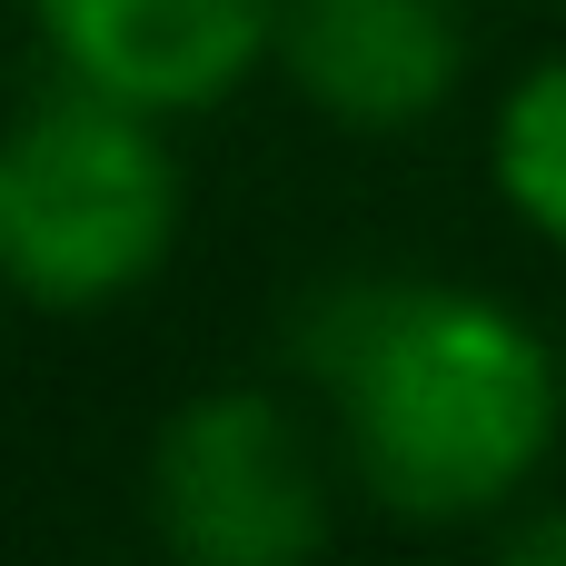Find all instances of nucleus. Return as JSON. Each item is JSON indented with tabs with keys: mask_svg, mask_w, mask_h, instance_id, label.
Instances as JSON below:
<instances>
[{
	"mask_svg": "<svg viewBox=\"0 0 566 566\" xmlns=\"http://www.w3.org/2000/svg\"><path fill=\"white\" fill-rule=\"evenodd\" d=\"M298 368L338 408L348 478L408 527H478L517 507L566 438V358L488 289L348 279L308 298Z\"/></svg>",
	"mask_w": 566,
	"mask_h": 566,
	"instance_id": "1",
	"label": "nucleus"
},
{
	"mask_svg": "<svg viewBox=\"0 0 566 566\" xmlns=\"http://www.w3.org/2000/svg\"><path fill=\"white\" fill-rule=\"evenodd\" d=\"M179 159L169 119L50 80L0 119V289L30 308H109L149 289L179 249Z\"/></svg>",
	"mask_w": 566,
	"mask_h": 566,
	"instance_id": "2",
	"label": "nucleus"
},
{
	"mask_svg": "<svg viewBox=\"0 0 566 566\" xmlns=\"http://www.w3.org/2000/svg\"><path fill=\"white\" fill-rule=\"evenodd\" d=\"M507 557H517V566H557L566 557V507L527 517V527H507Z\"/></svg>",
	"mask_w": 566,
	"mask_h": 566,
	"instance_id": "7",
	"label": "nucleus"
},
{
	"mask_svg": "<svg viewBox=\"0 0 566 566\" xmlns=\"http://www.w3.org/2000/svg\"><path fill=\"white\" fill-rule=\"evenodd\" d=\"M488 179L517 209V229L566 249V50L507 80V99L488 119Z\"/></svg>",
	"mask_w": 566,
	"mask_h": 566,
	"instance_id": "6",
	"label": "nucleus"
},
{
	"mask_svg": "<svg viewBox=\"0 0 566 566\" xmlns=\"http://www.w3.org/2000/svg\"><path fill=\"white\" fill-rule=\"evenodd\" d=\"M149 527L189 566H308L328 547V458L269 388H199L149 438Z\"/></svg>",
	"mask_w": 566,
	"mask_h": 566,
	"instance_id": "3",
	"label": "nucleus"
},
{
	"mask_svg": "<svg viewBox=\"0 0 566 566\" xmlns=\"http://www.w3.org/2000/svg\"><path fill=\"white\" fill-rule=\"evenodd\" d=\"M269 60L338 129H418L468 90L458 0H279Z\"/></svg>",
	"mask_w": 566,
	"mask_h": 566,
	"instance_id": "5",
	"label": "nucleus"
},
{
	"mask_svg": "<svg viewBox=\"0 0 566 566\" xmlns=\"http://www.w3.org/2000/svg\"><path fill=\"white\" fill-rule=\"evenodd\" d=\"M60 80H90L149 119L219 109L279 40V0H30Z\"/></svg>",
	"mask_w": 566,
	"mask_h": 566,
	"instance_id": "4",
	"label": "nucleus"
}]
</instances>
